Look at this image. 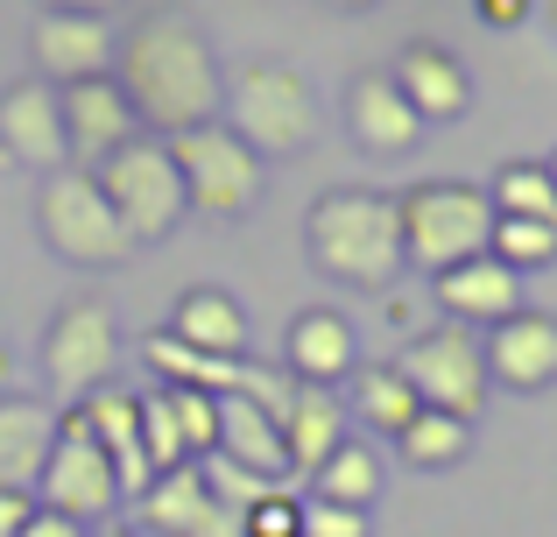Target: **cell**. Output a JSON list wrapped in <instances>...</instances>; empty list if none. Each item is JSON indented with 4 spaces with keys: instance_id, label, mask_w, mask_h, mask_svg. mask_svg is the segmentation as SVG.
<instances>
[{
    "instance_id": "cb8c5ba5",
    "label": "cell",
    "mask_w": 557,
    "mask_h": 537,
    "mask_svg": "<svg viewBox=\"0 0 557 537\" xmlns=\"http://www.w3.org/2000/svg\"><path fill=\"white\" fill-rule=\"evenodd\" d=\"M163 332H177L184 346L219 354V361H240V354H247V312H240V297H233V290H212V283L184 290Z\"/></svg>"
},
{
    "instance_id": "d6a6232c",
    "label": "cell",
    "mask_w": 557,
    "mask_h": 537,
    "mask_svg": "<svg viewBox=\"0 0 557 537\" xmlns=\"http://www.w3.org/2000/svg\"><path fill=\"white\" fill-rule=\"evenodd\" d=\"M198 467H205V481H212V496L226 502V510H255V502H261V496H269V488H275L269 474L240 467V460H226V453H205Z\"/></svg>"
},
{
    "instance_id": "4dcf8cb0",
    "label": "cell",
    "mask_w": 557,
    "mask_h": 537,
    "mask_svg": "<svg viewBox=\"0 0 557 537\" xmlns=\"http://www.w3.org/2000/svg\"><path fill=\"white\" fill-rule=\"evenodd\" d=\"M247 537H304V488L297 481H275L255 510H240Z\"/></svg>"
},
{
    "instance_id": "7a4b0ae2",
    "label": "cell",
    "mask_w": 557,
    "mask_h": 537,
    "mask_svg": "<svg viewBox=\"0 0 557 537\" xmlns=\"http://www.w3.org/2000/svg\"><path fill=\"white\" fill-rule=\"evenodd\" d=\"M304 248H311V269L332 276L339 290H395L409 269L395 198L360 192V184H339L318 198L304 220Z\"/></svg>"
},
{
    "instance_id": "7c38bea8",
    "label": "cell",
    "mask_w": 557,
    "mask_h": 537,
    "mask_svg": "<svg viewBox=\"0 0 557 537\" xmlns=\"http://www.w3.org/2000/svg\"><path fill=\"white\" fill-rule=\"evenodd\" d=\"M57 107H64V142H71V163L92 170L99 156H113L121 142L149 135L135 113V99L121 93V78H78V85H57Z\"/></svg>"
},
{
    "instance_id": "7402d4cb",
    "label": "cell",
    "mask_w": 557,
    "mask_h": 537,
    "mask_svg": "<svg viewBox=\"0 0 557 537\" xmlns=\"http://www.w3.org/2000/svg\"><path fill=\"white\" fill-rule=\"evenodd\" d=\"M50 446H57V403L28 396V389H0V488H36Z\"/></svg>"
},
{
    "instance_id": "d6986e66",
    "label": "cell",
    "mask_w": 557,
    "mask_h": 537,
    "mask_svg": "<svg viewBox=\"0 0 557 537\" xmlns=\"http://www.w3.org/2000/svg\"><path fill=\"white\" fill-rule=\"evenodd\" d=\"M283 453H289V481H311L318 467H325V453L346 439V403H339V389H325V382H297L289 389V403H283Z\"/></svg>"
},
{
    "instance_id": "9c48e42d",
    "label": "cell",
    "mask_w": 557,
    "mask_h": 537,
    "mask_svg": "<svg viewBox=\"0 0 557 537\" xmlns=\"http://www.w3.org/2000/svg\"><path fill=\"white\" fill-rule=\"evenodd\" d=\"M36 502L42 510H57V516H71V524H107L113 510H121V474H113V460L99 453V439H92V425H85V411L71 403V411H57V446H50V460H42V474H36Z\"/></svg>"
},
{
    "instance_id": "277c9868",
    "label": "cell",
    "mask_w": 557,
    "mask_h": 537,
    "mask_svg": "<svg viewBox=\"0 0 557 537\" xmlns=\"http://www.w3.org/2000/svg\"><path fill=\"white\" fill-rule=\"evenodd\" d=\"M395 212H403V255H409V269H423V276L473 263L494 241V198H487V184H466V178L409 184V192L395 198Z\"/></svg>"
},
{
    "instance_id": "ba28073f",
    "label": "cell",
    "mask_w": 557,
    "mask_h": 537,
    "mask_svg": "<svg viewBox=\"0 0 557 537\" xmlns=\"http://www.w3.org/2000/svg\"><path fill=\"white\" fill-rule=\"evenodd\" d=\"M170 156H177V178H184V198L190 212H212V220H247L269 184V163L247 149L233 127L205 121V127H184V135H163Z\"/></svg>"
},
{
    "instance_id": "836d02e7",
    "label": "cell",
    "mask_w": 557,
    "mask_h": 537,
    "mask_svg": "<svg viewBox=\"0 0 557 537\" xmlns=\"http://www.w3.org/2000/svg\"><path fill=\"white\" fill-rule=\"evenodd\" d=\"M304 537H368V510H346V502L304 496Z\"/></svg>"
},
{
    "instance_id": "83f0119b",
    "label": "cell",
    "mask_w": 557,
    "mask_h": 537,
    "mask_svg": "<svg viewBox=\"0 0 557 537\" xmlns=\"http://www.w3.org/2000/svg\"><path fill=\"white\" fill-rule=\"evenodd\" d=\"M487 198H494V220H550L557 227V184L544 163H502Z\"/></svg>"
},
{
    "instance_id": "ffe728a7",
    "label": "cell",
    "mask_w": 557,
    "mask_h": 537,
    "mask_svg": "<svg viewBox=\"0 0 557 537\" xmlns=\"http://www.w3.org/2000/svg\"><path fill=\"white\" fill-rule=\"evenodd\" d=\"M283 368L297 375V382H325V389H339L346 375L360 368V340H354V326H346L339 312H325V304L297 312V318H289V340H283Z\"/></svg>"
},
{
    "instance_id": "2e32d148",
    "label": "cell",
    "mask_w": 557,
    "mask_h": 537,
    "mask_svg": "<svg viewBox=\"0 0 557 537\" xmlns=\"http://www.w3.org/2000/svg\"><path fill=\"white\" fill-rule=\"evenodd\" d=\"M346 135L368 156H409L423 142V113L403 99V85L388 71H360L346 85Z\"/></svg>"
},
{
    "instance_id": "74e56055",
    "label": "cell",
    "mask_w": 557,
    "mask_h": 537,
    "mask_svg": "<svg viewBox=\"0 0 557 537\" xmlns=\"http://www.w3.org/2000/svg\"><path fill=\"white\" fill-rule=\"evenodd\" d=\"M113 8L121 0H36V14H92V22H107Z\"/></svg>"
},
{
    "instance_id": "1f68e13d",
    "label": "cell",
    "mask_w": 557,
    "mask_h": 537,
    "mask_svg": "<svg viewBox=\"0 0 557 537\" xmlns=\"http://www.w3.org/2000/svg\"><path fill=\"white\" fill-rule=\"evenodd\" d=\"M163 389H170V411H177L184 453L205 460V453L219 446V396H205V389H177V382H163Z\"/></svg>"
},
{
    "instance_id": "603a6c76",
    "label": "cell",
    "mask_w": 557,
    "mask_h": 537,
    "mask_svg": "<svg viewBox=\"0 0 557 537\" xmlns=\"http://www.w3.org/2000/svg\"><path fill=\"white\" fill-rule=\"evenodd\" d=\"M212 453L240 460V467L269 474V481H289L283 425H275V411H269V403L240 396V389H226V396H219V446H212Z\"/></svg>"
},
{
    "instance_id": "52a82bcc",
    "label": "cell",
    "mask_w": 557,
    "mask_h": 537,
    "mask_svg": "<svg viewBox=\"0 0 557 537\" xmlns=\"http://www.w3.org/2000/svg\"><path fill=\"white\" fill-rule=\"evenodd\" d=\"M395 368H403V382L417 389L423 411H445V417H466L473 425L480 411H487V346H480L473 326H459V318H437V326H423L417 340L395 354Z\"/></svg>"
},
{
    "instance_id": "3957f363",
    "label": "cell",
    "mask_w": 557,
    "mask_h": 537,
    "mask_svg": "<svg viewBox=\"0 0 557 537\" xmlns=\"http://www.w3.org/2000/svg\"><path fill=\"white\" fill-rule=\"evenodd\" d=\"M226 127L261 156V163H289L318 142V99L304 85L297 64H275V57H255L226 78Z\"/></svg>"
},
{
    "instance_id": "ab89813d",
    "label": "cell",
    "mask_w": 557,
    "mask_h": 537,
    "mask_svg": "<svg viewBox=\"0 0 557 537\" xmlns=\"http://www.w3.org/2000/svg\"><path fill=\"white\" fill-rule=\"evenodd\" d=\"M8 375H14V368H8V346H0V389H8Z\"/></svg>"
},
{
    "instance_id": "f546056e",
    "label": "cell",
    "mask_w": 557,
    "mask_h": 537,
    "mask_svg": "<svg viewBox=\"0 0 557 537\" xmlns=\"http://www.w3.org/2000/svg\"><path fill=\"white\" fill-rule=\"evenodd\" d=\"M141 446H149V467L156 474H170V467H184V431H177V411H170V389L156 382L149 396H141Z\"/></svg>"
},
{
    "instance_id": "f1b7e54d",
    "label": "cell",
    "mask_w": 557,
    "mask_h": 537,
    "mask_svg": "<svg viewBox=\"0 0 557 537\" xmlns=\"http://www.w3.org/2000/svg\"><path fill=\"white\" fill-rule=\"evenodd\" d=\"M487 255H494V263H508L516 276L550 269V263H557V227H550V220H494Z\"/></svg>"
},
{
    "instance_id": "484cf974",
    "label": "cell",
    "mask_w": 557,
    "mask_h": 537,
    "mask_svg": "<svg viewBox=\"0 0 557 537\" xmlns=\"http://www.w3.org/2000/svg\"><path fill=\"white\" fill-rule=\"evenodd\" d=\"M381 488H388V467H381V446L374 439H354L346 431L339 446L325 453V467L304 481V496H325V502H346V510H374Z\"/></svg>"
},
{
    "instance_id": "8992f818",
    "label": "cell",
    "mask_w": 557,
    "mask_h": 537,
    "mask_svg": "<svg viewBox=\"0 0 557 537\" xmlns=\"http://www.w3.org/2000/svg\"><path fill=\"white\" fill-rule=\"evenodd\" d=\"M99 192H107V206L121 212L127 241L135 248H156V241H170L184 227L190 198H184V178H177V156H170L163 135H135L121 142L113 156H99L92 163Z\"/></svg>"
},
{
    "instance_id": "30bf717a",
    "label": "cell",
    "mask_w": 557,
    "mask_h": 537,
    "mask_svg": "<svg viewBox=\"0 0 557 537\" xmlns=\"http://www.w3.org/2000/svg\"><path fill=\"white\" fill-rule=\"evenodd\" d=\"M113 361H121V332L99 297H71L42 332V382L64 403H85L99 382H113Z\"/></svg>"
},
{
    "instance_id": "d4e9b609",
    "label": "cell",
    "mask_w": 557,
    "mask_h": 537,
    "mask_svg": "<svg viewBox=\"0 0 557 537\" xmlns=\"http://www.w3.org/2000/svg\"><path fill=\"white\" fill-rule=\"evenodd\" d=\"M346 417L354 425H368V431H381V439H403L409 425H417V389L403 382V368L395 361H360L354 375H346Z\"/></svg>"
},
{
    "instance_id": "ac0fdd59",
    "label": "cell",
    "mask_w": 557,
    "mask_h": 537,
    "mask_svg": "<svg viewBox=\"0 0 557 537\" xmlns=\"http://www.w3.org/2000/svg\"><path fill=\"white\" fill-rule=\"evenodd\" d=\"M431 297H437V312H445V318L487 332L494 318L522 312V276L508 269V263H494V255H473V263H459V269H437L431 276Z\"/></svg>"
},
{
    "instance_id": "44dd1931",
    "label": "cell",
    "mask_w": 557,
    "mask_h": 537,
    "mask_svg": "<svg viewBox=\"0 0 557 537\" xmlns=\"http://www.w3.org/2000/svg\"><path fill=\"white\" fill-rule=\"evenodd\" d=\"M395 85H403V99L423 113V127H445V121H459L466 107H473V78H466V64L451 50H437V42H409L403 57H395V71H388Z\"/></svg>"
},
{
    "instance_id": "5bb4252c",
    "label": "cell",
    "mask_w": 557,
    "mask_h": 537,
    "mask_svg": "<svg viewBox=\"0 0 557 537\" xmlns=\"http://www.w3.org/2000/svg\"><path fill=\"white\" fill-rule=\"evenodd\" d=\"M480 346H487V375L502 389H516V396H536V389L557 382V318L536 312V304L494 318L480 332Z\"/></svg>"
},
{
    "instance_id": "8fae6325",
    "label": "cell",
    "mask_w": 557,
    "mask_h": 537,
    "mask_svg": "<svg viewBox=\"0 0 557 537\" xmlns=\"http://www.w3.org/2000/svg\"><path fill=\"white\" fill-rule=\"evenodd\" d=\"M135 530L141 537H247L240 510H226V502L212 496V481H205L198 460H184V467L156 474V481L141 488L135 496Z\"/></svg>"
},
{
    "instance_id": "f35d334b",
    "label": "cell",
    "mask_w": 557,
    "mask_h": 537,
    "mask_svg": "<svg viewBox=\"0 0 557 537\" xmlns=\"http://www.w3.org/2000/svg\"><path fill=\"white\" fill-rule=\"evenodd\" d=\"M332 8H346V14H360V8H381V0H332Z\"/></svg>"
},
{
    "instance_id": "9a60e30c",
    "label": "cell",
    "mask_w": 557,
    "mask_h": 537,
    "mask_svg": "<svg viewBox=\"0 0 557 537\" xmlns=\"http://www.w3.org/2000/svg\"><path fill=\"white\" fill-rule=\"evenodd\" d=\"M113 28L92 14H36L28 28V57H36L42 85H78V78H107L113 71Z\"/></svg>"
},
{
    "instance_id": "b9f144b4",
    "label": "cell",
    "mask_w": 557,
    "mask_h": 537,
    "mask_svg": "<svg viewBox=\"0 0 557 537\" xmlns=\"http://www.w3.org/2000/svg\"><path fill=\"white\" fill-rule=\"evenodd\" d=\"M544 170H550V184H557V156H550V163H544Z\"/></svg>"
},
{
    "instance_id": "60d3db41",
    "label": "cell",
    "mask_w": 557,
    "mask_h": 537,
    "mask_svg": "<svg viewBox=\"0 0 557 537\" xmlns=\"http://www.w3.org/2000/svg\"><path fill=\"white\" fill-rule=\"evenodd\" d=\"M92 537H141V530H92Z\"/></svg>"
},
{
    "instance_id": "e575fe53",
    "label": "cell",
    "mask_w": 557,
    "mask_h": 537,
    "mask_svg": "<svg viewBox=\"0 0 557 537\" xmlns=\"http://www.w3.org/2000/svg\"><path fill=\"white\" fill-rule=\"evenodd\" d=\"M36 516V488H0V537H22Z\"/></svg>"
},
{
    "instance_id": "4316f807",
    "label": "cell",
    "mask_w": 557,
    "mask_h": 537,
    "mask_svg": "<svg viewBox=\"0 0 557 537\" xmlns=\"http://www.w3.org/2000/svg\"><path fill=\"white\" fill-rule=\"evenodd\" d=\"M395 453H403L409 467H423V474L459 467V460L473 453V425H466V417H445V411H417V425L395 439Z\"/></svg>"
},
{
    "instance_id": "e0dca14e",
    "label": "cell",
    "mask_w": 557,
    "mask_h": 537,
    "mask_svg": "<svg viewBox=\"0 0 557 537\" xmlns=\"http://www.w3.org/2000/svg\"><path fill=\"white\" fill-rule=\"evenodd\" d=\"M78 411H85V425H92L99 453H107V460H113V474H121V496L135 502L141 488L156 481L149 446H141V396H135V389H121V382H99L92 396L78 403Z\"/></svg>"
},
{
    "instance_id": "8d00e7d4",
    "label": "cell",
    "mask_w": 557,
    "mask_h": 537,
    "mask_svg": "<svg viewBox=\"0 0 557 537\" xmlns=\"http://www.w3.org/2000/svg\"><path fill=\"white\" fill-rule=\"evenodd\" d=\"M480 8V22H494V28H522L530 22V0H473Z\"/></svg>"
},
{
    "instance_id": "4fadbf2b",
    "label": "cell",
    "mask_w": 557,
    "mask_h": 537,
    "mask_svg": "<svg viewBox=\"0 0 557 537\" xmlns=\"http://www.w3.org/2000/svg\"><path fill=\"white\" fill-rule=\"evenodd\" d=\"M0 156H8L14 170H36V178H50V170L71 163L57 85L22 78V85H8V93H0Z\"/></svg>"
},
{
    "instance_id": "6da1fadb",
    "label": "cell",
    "mask_w": 557,
    "mask_h": 537,
    "mask_svg": "<svg viewBox=\"0 0 557 537\" xmlns=\"http://www.w3.org/2000/svg\"><path fill=\"white\" fill-rule=\"evenodd\" d=\"M113 78L135 99L141 127L149 135H184V127L219 121V99H226V71H219L205 28L184 8H156L113 42Z\"/></svg>"
},
{
    "instance_id": "d590c367",
    "label": "cell",
    "mask_w": 557,
    "mask_h": 537,
    "mask_svg": "<svg viewBox=\"0 0 557 537\" xmlns=\"http://www.w3.org/2000/svg\"><path fill=\"white\" fill-rule=\"evenodd\" d=\"M22 537H92L85 524H71V516H57V510H42L36 502V516H28V530Z\"/></svg>"
},
{
    "instance_id": "5b68a950",
    "label": "cell",
    "mask_w": 557,
    "mask_h": 537,
    "mask_svg": "<svg viewBox=\"0 0 557 537\" xmlns=\"http://www.w3.org/2000/svg\"><path fill=\"white\" fill-rule=\"evenodd\" d=\"M36 234L50 255H64L71 269H121L135 263V241H127L121 212L107 206L99 178L85 163H64L42 178V198H36Z\"/></svg>"
}]
</instances>
